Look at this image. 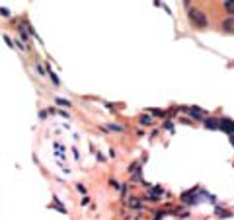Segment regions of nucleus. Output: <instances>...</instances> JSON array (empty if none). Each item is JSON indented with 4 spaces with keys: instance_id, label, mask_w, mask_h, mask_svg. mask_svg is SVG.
Masks as SVG:
<instances>
[{
    "instance_id": "nucleus-1",
    "label": "nucleus",
    "mask_w": 234,
    "mask_h": 220,
    "mask_svg": "<svg viewBox=\"0 0 234 220\" xmlns=\"http://www.w3.org/2000/svg\"><path fill=\"white\" fill-rule=\"evenodd\" d=\"M189 21L195 28H207L209 25V20H207V16L201 10H189Z\"/></svg>"
},
{
    "instance_id": "nucleus-2",
    "label": "nucleus",
    "mask_w": 234,
    "mask_h": 220,
    "mask_svg": "<svg viewBox=\"0 0 234 220\" xmlns=\"http://www.w3.org/2000/svg\"><path fill=\"white\" fill-rule=\"evenodd\" d=\"M219 125H221V129H222V131H226V132H234V123H232V121L222 119V121L219 123Z\"/></svg>"
},
{
    "instance_id": "nucleus-3",
    "label": "nucleus",
    "mask_w": 234,
    "mask_h": 220,
    "mask_svg": "<svg viewBox=\"0 0 234 220\" xmlns=\"http://www.w3.org/2000/svg\"><path fill=\"white\" fill-rule=\"evenodd\" d=\"M222 28H225L226 31H234V20L228 18L226 21H222Z\"/></svg>"
},
{
    "instance_id": "nucleus-4",
    "label": "nucleus",
    "mask_w": 234,
    "mask_h": 220,
    "mask_svg": "<svg viewBox=\"0 0 234 220\" xmlns=\"http://www.w3.org/2000/svg\"><path fill=\"white\" fill-rule=\"evenodd\" d=\"M47 72L51 74V80H53V84H55V86H61V80H58V76H57V74L51 70V66H47Z\"/></svg>"
},
{
    "instance_id": "nucleus-5",
    "label": "nucleus",
    "mask_w": 234,
    "mask_h": 220,
    "mask_svg": "<svg viewBox=\"0 0 234 220\" xmlns=\"http://www.w3.org/2000/svg\"><path fill=\"white\" fill-rule=\"evenodd\" d=\"M55 101H57V103L61 105V107H70V101H68V99H62V98H55Z\"/></svg>"
},
{
    "instance_id": "nucleus-6",
    "label": "nucleus",
    "mask_w": 234,
    "mask_h": 220,
    "mask_svg": "<svg viewBox=\"0 0 234 220\" xmlns=\"http://www.w3.org/2000/svg\"><path fill=\"white\" fill-rule=\"evenodd\" d=\"M205 123H207V129H219V123H217V121H213V119L205 121Z\"/></svg>"
},
{
    "instance_id": "nucleus-7",
    "label": "nucleus",
    "mask_w": 234,
    "mask_h": 220,
    "mask_svg": "<svg viewBox=\"0 0 234 220\" xmlns=\"http://www.w3.org/2000/svg\"><path fill=\"white\" fill-rule=\"evenodd\" d=\"M141 123H142V125H150V123H152V119H150V117H141Z\"/></svg>"
},
{
    "instance_id": "nucleus-8",
    "label": "nucleus",
    "mask_w": 234,
    "mask_h": 220,
    "mask_svg": "<svg viewBox=\"0 0 234 220\" xmlns=\"http://www.w3.org/2000/svg\"><path fill=\"white\" fill-rule=\"evenodd\" d=\"M35 70L39 72V76H43V74H45V70H43V68H41V64H39V62L35 64Z\"/></svg>"
},
{
    "instance_id": "nucleus-9",
    "label": "nucleus",
    "mask_w": 234,
    "mask_h": 220,
    "mask_svg": "<svg viewBox=\"0 0 234 220\" xmlns=\"http://www.w3.org/2000/svg\"><path fill=\"white\" fill-rule=\"evenodd\" d=\"M4 41L8 43V47H10V49H14V43H12V39H10L8 35H4Z\"/></svg>"
},
{
    "instance_id": "nucleus-10",
    "label": "nucleus",
    "mask_w": 234,
    "mask_h": 220,
    "mask_svg": "<svg viewBox=\"0 0 234 220\" xmlns=\"http://www.w3.org/2000/svg\"><path fill=\"white\" fill-rule=\"evenodd\" d=\"M76 189H78V191H80V193H82V195H84V193H86V187H84L82 183H78V185H76Z\"/></svg>"
},
{
    "instance_id": "nucleus-11",
    "label": "nucleus",
    "mask_w": 234,
    "mask_h": 220,
    "mask_svg": "<svg viewBox=\"0 0 234 220\" xmlns=\"http://www.w3.org/2000/svg\"><path fill=\"white\" fill-rule=\"evenodd\" d=\"M109 127H111V131H119V132L123 131V127H119V125H109Z\"/></svg>"
},
{
    "instance_id": "nucleus-12",
    "label": "nucleus",
    "mask_w": 234,
    "mask_h": 220,
    "mask_svg": "<svg viewBox=\"0 0 234 220\" xmlns=\"http://www.w3.org/2000/svg\"><path fill=\"white\" fill-rule=\"evenodd\" d=\"M189 2H191V0H183V4H185V6H189Z\"/></svg>"
}]
</instances>
